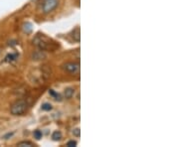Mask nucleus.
I'll list each match as a JSON object with an SVG mask.
<instances>
[{"label": "nucleus", "mask_w": 179, "mask_h": 147, "mask_svg": "<svg viewBox=\"0 0 179 147\" xmlns=\"http://www.w3.org/2000/svg\"><path fill=\"white\" fill-rule=\"evenodd\" d=\"M42 109H44V110H51L52 109V105H49V103H44V105H42Z\"/></svg>", "instance_id": "obj_11"}, {"label": "nucleus", "mask_w": 179, "mask_h": 147, "mask_svg": "<svg viewBox=\"0 0 179 147\" xmlns=\"http://www.w3.org/2000/svg\"><path fill=\"white\" fill-rule=\"evenodd\" d=\"M77 145V142L74 141V140H72V141H69L68 143H67V146L68 147H75Z\"/></svg>", "instance_id": "obj_12"}, {"label": "nucleus", "mask_w": 179, "mask_h": 147, "mask_svg": "<svg viewBox=\"0 0 179 147\" xmlns=\"http://www.w3.org/2000/svg\"><path fill=\"white\" fill-rule=\"evenodd\" d=\"M33 43L34 45H36L42 51H47V50L54 51V50L58 48V45L56 44V42H54L52 39L45 36L44 34H38V35H36V37L33 40Z\"/></svg>", "instance_id": "obj_1"}, {"label": "nucleus", "mask_w": 179, "mask_h": 147, "mask_svg": "<svg viewBox=\"0 0 179 147\" xmlns=\"http://www.w3.org/2000/svg\"><path fill=\"white\" fill-rule=\"evenodd\" d=\"M73 133H74V134L76 135V136H80V129L79 128L75 129V130L73 131Z\"/></svg>", "instance_id": "obj_13"}, {"label": "nucleus", "mask_w": 179, "mask_h": 147, "mask_svg": "<svg viewBox=\"0 0 179 147\" xmlns=\"http://www.w3.org/2000/svg\"><path fill=\"white\" fill-rule=\"evenodd\" d=\"M63 69L71 75H78L80 73V64L79 63L69 62L63 65Z\"/></svg>", "instance_id": "obj_3"}, {"label": "nucleus", "mask_w": 179, "mask_h": 147, "mask_svg": "<svg viewBox=\"0 0 179 147\" xmlns=\"http://www.w3.org/2000/svg\"><path fill=\"white\" fill-rule=\"evenodd\" d=\"M52 138H53L54 140H60L62 138V134H61V132L60 131H55V132L53 133V135H52Z\"/></svg>", "instance_id": "obj_9"}, {"label": "nucleus", "mask_w": 179, "mask_h": 147, "mask_svg": "<svg viewBox=\"0 0 179 147\" xmlns=\"http://www.w3.org/2000/svg\"><path fill=\"white\" fill-rule=\"evenodd\" d=\"M28 107H29V105L27 101L24 99H20V100L15 101L11 105L10 111L13 115H22L28 110Z\"/></svg>", "instance_id": "obj_2"}, {"label": "nucleus", "mask_w": 179, "mask_h": 147, "mask_svg": "<svg viewBox=\"0 0 179 147\" xmlns=\"http://www.w3.org/2000/svg\"><path fill=\"white\" fill-rule=\"evenodd\" d=\"M73 38H74L75 41L77 42H80V39H81V32H80V28L77 27L76 29L73 32Z\"/></svg>", "instance_id": "obj_5"}, {"label": "nucleus", "mask_w": 179, "mask_h": 147, "mask_svg": "<svg viewBox=\"0 0 179 147\" xmlns=\"http://www.w3.org/2000/svg\"><path fill=\"white\" fill-rule=\"evenodd\" d=\"M17 146H19V147H32V146H35L34 145L32 142H29V141H23V142H20V143H18L17 144Z\"/></svg>", "instance_id": "obj_8"}, {"label": "nucleus", "mask_w": 179, "mask_h": 147, "mask_svg": "<svg viewBox=\"0 0 179 147\" xmlns=\"http://www.w3.org/2000/svg\"><path fill=\"white\" fill-rule=\"evenodd\" d=\"M58 0H45L43 3V11L45 13H49L53 11L58 6Z\"/></svg>", "instance_id": "obj_4"}, {"label": "nucleus", "mask_w": 179, "mask_h": 147, "mask_svg": "<svg viewBox=\"0 0 179 147\" xmlns=\"http://www.w3.org/2000/svg\"><path fill=\"white\" fill-rule=\"evenodd\" d=\"M17 58H18V55H17V54H10V55H8L7 57L5 58V61L6 62H13V61H15Z\"/></svg>", "instance_id": "obj_7"}, {"label": "nucleus", "mask_w": 179, "mask_h": 147, "mask_svg": "<svg viewBox=\"0 0 179 147\" xmlns=\"http://www.w3.org/2000/svg\"><path fill=\"white\" fill-rule=\"evenodd\" d=\"M34 137H35L36 139H40V138H42V132H41L40 130H36L35 132H34Z\"/></svg>", "instance_id": "obj_10"}, {"label": "nucleus", "mask_w": 179, "mask_h": 147, "mask_svg": "<svg viewBox=\"0 0 179 147\" xmlns=\"http://www.w3.org/2000/svg\"><path fill=\"white\" fill-rule=\"evenodd\" d=\"M75 92V90L74 88H67L66 90H65V96H66V98H71L73 96V94H74Z\"/></svg>", "instance_id": "obj_6"}]
</instances>
